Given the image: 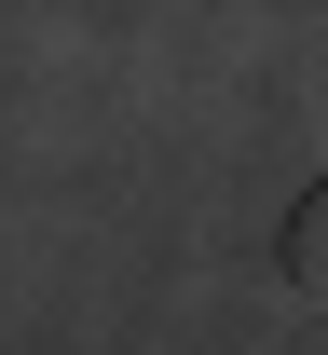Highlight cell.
<instances>
[{"label": "cell", "mask_w": 328, "mask_h": 355, "mask_svg": "<svg viewBox=\"0 0 328 355\" xmlns=\"http://www.w3.org/2000/svg\"><path fill=\"white\" fill-rule=\"evenodd\" d=\"M287 273H301V301H328V178L301 191V219H287Z\"/></svg>", "instance_id": "6da1fadb"}]
</instances>
